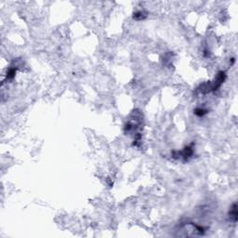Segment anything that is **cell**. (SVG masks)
<instances>
[{
  "instance_id": "cell-3",
  "label": "cell",
  "mask_w": 238,
  "mask_h": 238,
  "mask_svg": "<svg viewBox=\"0 0 238 238\" xmlns=\"http://www.w3.org/2000/svg\"><path fill=\"white\" fill-rule=\"evenodd\" d=\"M194 113H195V114L196 115H198V116H203L204 114H206L207 112L206 111V110H204V109H195V111H194Z\"/></svg>"
},
{
  "instance_id": "cell-4",
  "label": "cell",
  "mask_w": 238,
  "mask_h": 238,
  "mask_svg": "<svg viewBox=\"0 0 238 238\" xmlns=\"http://www.w3.org/2000/svg\"><path fill=\"white\" fill-rule=\"evenodd\" d=\"M15 73H16V70L10 69L9 71H8V73H7V77H8V78H12V77L14 76Z\"/></svg>"
},
{
  "instance_id": "cell-2",
  "label": "cell",
  "mask_w": 238,
  "mask_h": 238,
  "mask_svg": "<svg viewBox=\"0 0 238 238\" xmlns=\"http://www.w3.org/2000/svg\"><path fill=\"white\" fill-rule=\"evenodd\" d=\"M181 154H182V156H183L184 158H188V157H190L193 154V149L191 147H186L183 151L181 152Z\"/></svg>"
},
{
  "instance_id": "cell-1",
  "label": "cell",
  "mask_w": 238,
  "mask_h": 238,
  "mask_svg": "<svg viewBox=\"0 0 238 238\" xmlns=\"http://www.w3.org/2000/svg\"><path fill=\"white\" fill-rule=\"evenodd\" d=\"M230 215L231 219H233V221H237V206H236V204H233V207L231 208Z\"/></svg>"
}]
</instances>
